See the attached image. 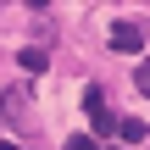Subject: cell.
I'll list each match as a JSON object with an SVG mask.
<instances>
[{"instance_id": "5", "label": "cell", "mask_w": 150, "mask_h": 150, "mask_svg": "<svg viewBox=\"0 0 150 150\" xmlns=\"http://www.w3.org/2000/svg\"><path fill=\"white\" fill-rule=\"evenodd\" d=\"M134 83H139V95L150 100V61H139V67H134Z\"/></svg>"}, {"instance_id": "7", "label": "cell", "mask_w": 150, "mask_h": 150, "mask_svg": "<svg viewBox=\"0 0 150 150\" xmlns=\"http://www.w3.org/2000/svg\"><path fill=\"white\" fill-rule=\"evenodd\" d=\"M95 150H117V145H95Z\"/></svg>"}, {"instance_id": "2", "label": "cell", "mask_w": 150, "mask_h": 150, "mask_svg": "<svg viewBox=\"0 0 150 150\" xmlns=\"http://www.w3.org/2000/svg\"><path fill=\"white\" fill-rule=\"evenodd\" d=\"M0 106H6V117H11L17 128H33V111H28V89H6V100H0Z\"/></svg>"}, {"instance_id": "3", "label": "cell", "mask_w": 150, "mask_h": 150, "mask_svg": "<svg viewBox=\"0 0 150 150\" xmlns=\"http://www.w3.org/2000/svg\"><path fill=\"white\" fill-rule=\"evenodd\" d=\"M117 139H128V145H145V139H150V128L139 122V117H122V122H117Z\"/></svg>"}, {"instance_id": "4", "label": "cell", "mask_w": 150, "mask_h": 150, "mask_svg": "<svg viewBox=\"0 0 150 150\" xmlns=\"http://www.w3.org/2000/svg\"><path fill=\"white\" fill-rule=\"evenodd\" d=\"M17 61H22L28 72H45V67H50V50H45V45H28V50H22Z\"/></svg>"}, {"instance_id": "1", "label": "cell", "mask_w": 150, "mask_h": 150, "mask_svg": "<svg viewBox=\"0 0 150 150\" xmlns=\"http://www.w3.org/2000/svg\"><path fill=\"white\" fill-rule=\"evenodd\" d=\"M139 45H145V28H139V22H111V50L134 56Z\"/></svg>"}, {"instance_id": "8", "label": "cell", "mask_w": 150, "mask_h": 150, "mask_svg": "<svg viewBox=\"0 0 150 150\" xmlns=\"http://www.w3.org/2000/svg\"><path fill=\"white\" fill-rule=\"evenodd\" d=\"M0 150H22V145H0Z\"/></svg>"}, {"instance_id": "6", "label": "cell", "mask_w": 150, "mask_h": 150, "mask_svg": "<svg viewBox=\"0 0 150 150\" xmlns=\"http://www.w3.org/2000/svg\"><path fill=\"white\" fill-rule=\"evenodd\" d=\"M67 150H95V139H89V134H72V139H67Z\"/></svg>"}]
</instances>
